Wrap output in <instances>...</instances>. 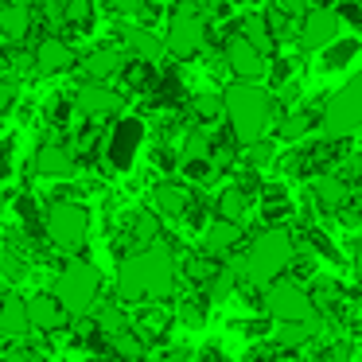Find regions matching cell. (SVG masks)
Returning a JSON list of instances; mask_svg holds the SVG:
<instances>
[{
    "label": "cell",
    "mask_w": 362,
    "mask_h": 362,
    "mask_svg": "<svg viewBox=\"0 0 362 362\" xmlns=\"http://www.w3.org/2000/svg\"><path fill=\"white\" fill-rule=\"evenodd\" d=\"M175 288V257L168 245H144V250L121 257L117 269V300L121 304H156Z\"/></svg>",
    "instance_id": "1"
},
{
    "label": "cell",
    "mask_w": 362,
    "mask_h": 362,
    "mask_svg": "<svg viewBox=\"0 0 362 362\" xmlns=\"http://www.w3.org/2000/svg\"><path fill=\"white\" fill-rule=\"evenodd\" d=\"M222 110H226L230 133H234L238 144H257L261 136H265L269 121H273V98L261 86L234 82V86L222 94Z\"/></svg>",
    "instance_id": "2"
},
{
    "label": "cell",
    "mask_w": 362,
    "mask_h": 362,
    "mask_svg": "<svg viewBox=\"0 0 362 362\" xmlns=\"http://www.w3.org/2000/svg\"><path fill=\"white\" fill-rule=\"evenodd\" d=\"M292 257H296L292 238L284 234V230H265V234H257L250 242V250H245L242 273H245V281L269 288L273 281H281V273L292 265Z\"/></svg>",
    "instance_id": "3"
},
{
    "label": "cell",
    "mask_w": 362,
    "mask_h": 362,
    "mask_svg": "<svg viewBox=\"0 0 362 362\" xmlns=\"http://www.w3.org/2000/svg\"><path fill=\"white\" fill-rule=\"evenodd\" d=\"M51 292L59 296V304L66 308L71 320H78V315H94L98 296H102V269L90 265V261H71V265L55 276V288Z\"/></svg>",
    "instance_id": "4"
},
{
    "label": "cell",
    "mask_w": 362,
    "mask_h": 362,
    "mask_svg": "<svg viewBox=\"0 0 362 362\" xmlns=\"http://www.w3.org/2000/svg\"><path fill=\"white\" fill-rule=\"evenodd\" d=\"M43 234L59 253H78L90 238V211L78 199H59L47 214H43Z\"/></svg>",
    "instance_id": "5"
},
{
    "label": "cell",
    "mask_w": 362,
    "mask_h": 362,
    "mask_svg": "<svg viewBox=\"0 0 362 362\" xmlns=\"http://www.w3.org/2000/svg\"><path fill=\"white\" fill-rule=\"evenodd\" d=\"M203 43H206V20H203V12H199L191 0L175 4L172 20H168L164 51L172 59H195L199 51H203Z\"/></svg>",
    "instance_id": "6"
},
{
    "label": "cell",
    "mask_w": 362,
    "mask_h": 362,
    "mask_svg": "<svg viewBox=\"0 0 362 362\" xmlns=\"http://www.w3.org/2000/svg\"><path fill=\"white\" fill-rule=\"evenodd\" d=\"M265 312L281 323H312L315 320V300L308 296V288H300L296 281H273L265 288Z\"/></svg>",
    "instance_id": "7"
},
{
    "label": "cell",
    "mask_w": 362,
    "mask_h": 362,
    "mask_svg": "<svg viewBox=\"0 0 362 362\" xmlns=\"http://www.w3.org/2000/svg\"><path fill=\"white\" fill-rule=\"evenodd\" d=\"M362 129V74H354L343 90L323 110V133L327 136H351Z\"/></svg>",
    "instance_id": "8"
},
{
    "label": "cell",
    "mask_w": 362,
    "mask_h": 362,
    "mask_svg": "<svg viewBox=\"0 0 362 362\" xmlns=\"http://www.w3.org/2000/svg\"><path fill=\"white\" fill-rule=\"evenodd\" d=\"M144 144V125L136 117H117L113 121V129L105 133V164L113 168V172H129L136 160V152H141Z\"/></svg>",
    "instance_id": "9"
},
{
    "label": "cell",
    "mask_w": 362,
    "mask_h": 362,
    "mask_svg": "<svg viewBox=\"0 0 362 362\" xmlns=\"http://www.w3.org/2000/svg\"><path fill=\"white\" fill-rule=\"evenodd\" d=\"M121 105H125V94H117V90H110L105 82H82L78 94H74V110L82 113V121H110L121 113Z\"/></svg>",
    "instance_id": "10"
},
{
    "label": "cell",
    "mask_w": 362,
    "mask_h": 362,
    "mask_svg": "<svg viewBox=\"0 0 362 362\" xmlns=\"http://www.w3.org/2000/svg\"><path fill=\"white\" fill-rule=\"evenodd\" d=\"M74 168H78V156L66 141H43L32 156V172L43 180H71Z\"/></svg>",
    "instance_id": "11"
},
{
    "label": "cell",
    "mask_w": 362,
    "mask_h": 362,
    "mask_svg": "<svg viewBox=\"0 0 362 362\" xmlns=\"http://www.w3.org/2000/svg\"><path fill=\"white\" fill-rule=\"evenodd\" d=\"M32 66L40 74H66L74 66V47L66 35H43L32 51Z\"/></svg>",
    "instance_id": "12"
},
{
    "label": "cell",
    "mask_w": 362,
    "mask_h": 362,
    "mask_svg": "<svg viewBox=\"0 0 362 362\" xmlns=\"http://www.w3.org/2000/svg\"><path fill=\"white\" fill-rule=\"evenodd\" d=\"M28 320H32V327L40 335H59L71 323V315L59 304L55 292H35V296H28Z\"/></svg>",
    "instance_id": "13"
},
{
    "label": "cell",
    "mask_w": 362,
    "mask_h": 362,
    "mask_svg": "<svg viewBox=\"0 0 362 362\" xmlns=\"http://www.w3.org/2000/svg\"><path fill=\"white\" fill-rule=\"evenodd\" d=\"M32 28H35L32 4H20V0H4L0 4V43L4 47H20L32 35Z\"/></svg>",
    "instance_id": "14"
},
{
    "label": "cell",
    "mask_w": 362,
    "mask_h": 362,
    "mask_svg": "<svg viewBox=\"0 0 362 362\" xmlns=\"http://www.w3.org/2000/svg\"><path fill=\"white\" fill-rule=\"evenodd\" d=\"M335 32H339V16L331 8H312L300 24V47L304 51H323L335 43Z\"/></svg>",
    "instance_id": "15"
},
{
    "label": "cell",
    "mask_w": 362,
    "mask_h": 362,
    "mask_svg": "<svg viewBox=\"0 0 362 362\" xmlns=\"http://www.w3.org/2000/svg\"><path fill=\"white\" fill-rule=\"evenodd\" d=\"M226 66L242 82H253V78H261V74H265V55H261L253 43H245L242 35H230V43H226Z\"/></svg>",
    "instance_id": "16"
},
{
    "label": "cell",
    "mask_w": 362,
    "mask_h": 362,
    "mask_svg": "<svg viewBox=\"0 0 362 362\" xmlns=\"http://www.w3.org/2000/svg\"><path fill=\"white\" fill-rule=\"evenodd\" d=\"M121 66H125V51L113 47V43H98V47H90L86 59H82L86 82H105V78H113V74H121Z\"/></svg>",
    "instance_id": "17"
},
{
    "label": "cell",
    "mask_w": 362,
    "mask_h": 362,
    "mask_svg": "<svg viewBox=\"0 0 362 362\" xmlns=\"http://www.w3.org/2000/svg\"><path fill=\"white\" fill-rule=\"evenodd\" d=\"M191 191L187 183H156V191H152V214H160V218H183V214L191 211Z\"/></svg>",
    "instance_id": "18"
},
{
    "label": "cell",
    "mask_w": 362,
    "mask_h": 362,
    "mask_svg": "<svg viewBox=\"0 0 362 362\" xmlns=\"http://www.w3.org/2000/svg\"><path fill=\"white\" fill-rule=\"evenodd\" d=\"M32 331V320H28V300L8 292V296H0V335L20 343V339Z\"/></svg>",
    "instance_id": "19"
},
{
    "label": "cell",
    "mask_w": 362,
    "mask_h": 362,
    "mask_svg": "<svg viewBox=\"0 0 362 362\" xmlns=\"http://www.w3.org/2000/svg\"><path fill=\"white\" fill-rule=\"evenodd\" d=\"M94 327H98V335L110 343V339H117V335H125L133 323H129V312H125V304L121 300H110V304H98L94 308Z\"/></svg>",
    "instance_id": "20"
},
{
    "label": "cell",
    "mask_w": 362,
    "mask_h": 362,
    "mask_svg": "<svg viewBox=\"0 0 362 362\" xmlns=\"http://www.w3.org/2000/svg\"><path fill=\"white\" fill-rule=\"evenodd\" d=\"M238 238H242V226L218 218L214 226H206V234H203V253L206 257H222V253H230L238 245Z\"/></svg>",
    "instance_id": "21"
},
{
    "label": "cell",
    "mask_w": 362,
    "mask_h": 362,
    "mask_svg": "<svg viewBox=\"0 0 362 362\" xmlns=\"http://www.w3.org/2000/svg\"><path fill=\"white\" fill-rule=\"evenodd\" d=\"M125 47L133 51V59H144V63H156L164 55V40L152 35L148 28H129L125 32Z\"/></svg>",
    "instance_id": "22"
},
{
    "label": "cell",
    "mask_w": 362,
    "mask_h": 362,
    "mask_svg": "<svg viewBox=\"0 0 362 362\" xmlns=\"http://www.w3.org/2000/svg\"><path fill=\"white\" fill-rule=\"evenodd\" d=\"M121 82H125L133 94H144V90L156 86V63H144V59H129L125 66H121Z\"/></svg>",
    "instance_id": "23"
},
{
    "label": "cell",
    "mask_w": 362,
    "mask_h": 362,
    "mask_svg": "<svg viewBox=\"0 0 362 362\" xmlns=\"http://www.w3.org/2000/svg\"><path fill=\"white\" fill-rule=\"evenodd\" d=\"M245 211H250V191L245 187H226L218 195V218L222 222H238V226H242Z\"/></svg>",
    "instance_id": "24"
},
{
    "label": "cell",
    "mask_w": 362,
    "mask_h": 362,
    "mask_svg": "<svg viewBox=\"0 0 362 362\" xmlns=\"http://www.w3.org/2000/svg\"><path fill=\"white\" fill-rule=\"evenodd\" d=\"M63 28L66 32H90V20H94V0H63Z\"/></svg>",
    "instance_id": "25"
},
{
    "label": "cell",
    "mask_w": 362,
    "mask_h": 362,
    "mask_svg": "<svg viewBox=\"0 0 362 362\" xmlns=\"http://www.w3.org/2000/svg\"><path fill=\"white\" fill-rule=\"evenodd\" d=\"M242 35L245 43H253V47L261 51V55H265V51H273V32H269V20L265 16H245L242 20Z\"/></svg>",
    "instance_id": "26"
},
{
    "label": "cell",
    "mask_w": 362,
    "mask_h": 362,
    "mask_svg": "<svg viewBox=\"0 0 362 362\" xmlns=\"http://www.w3.org/2000/svg\"><path fill=\"white\" fill-rule=\"evenodd\" d=\"M110 346H113V358H121V362H144V339L136 335L133 327L125 331V335H117V339H110Z\"/></svg>",
    "instance_id": "27"
},
{
    "label": "cell",
    "mask_w": 362,
    "mask_h": 362,
    "mask_svg": "<svg viewBox=\"0 0 362 362\" xmlns=\"http://www.w3.org/2000/svg\"><path fill=\"white\" fill-rule=\"evenodd\" d=\"M12 211H16L20 230H24V234H40V230H43V214H40V203H35V195H20Z\"/></svg>",
    "instance_id": "28"
},
{
    "label": "cell",
    "mask_w": 362,
    "mask_h": 362,
    "mask_svg": "<svg viewBox=\"0 0 362 362\" xmlns=\"http://www.w3.org/2000/svg\"><path fill=\"white\" fill-rule=\"evenodd\" d=\"M0 276L8 284H20L28 276V257H24V250H4L0 253Z\"/></svg>",
    "instance_id": "29"
},
{
    "label": "cell",
    "mask_w": 362,
    "mask_h": 362,
    "mask_svg": "<svg viewBox=\"0 0 362 362\" xmlns=\"http://www.w3.org/2000/svg\"><path fill=\"white\" fill-rule=\"evenodd\" d=\"M191 113H195L199 121H218V117H226V110H222V94H195L191 98Z\"/></svg>",
    "instance_id": "30"
},
{
    "label": "cell",
    "mask_w": 362,
    "mask_h": 362,
    "mask_svg": "<svg viewBox=\"0 0 362 362\" xmlns=\"http://www.w3.org/2000/svg\"><path fill=\"white\" fill-rule=\"evenodd\" d=\"M312 331H315V320L312 323H281V327H276V343L281 346H300V343L312 339Z\"/></svg>",
    "instance_id": "31"
},
{
    "label": "cell",
    "mask_w": 362,
    "mask_h": 362,
    "mask_svg": "<svg viewBox=\"0 0 362 362\" xmlns=\"http://www.w3.org/2000/svg\"><path fill=\"white\" fill-rule=\"evenodd\" d=\"M354 51H358V43H351V40L331 43V51L323 55V71H339L343 63H351V59H354Z\"/></svg>",
    "instance_id": "32"
},
{
    "label": "cell",
    "mask_w": 362,
    "mask_h": 362,
    "mask_svg": "<svg viewBox=\"0 0 362 362\" xmlns=\"http://www.w3.org/2000/svg\"><path fill=\"white\" fill-rule=\"evenodd\" d=\"M16 98H20V78H12V74H0V121L12 113Z\"/></svg>",
    "instance_id": "33"
},
{
    "label": "cell",
    "mask_w": 362,
    "mask_h": 362,
    "mask_svg": "<svg viewBox=\"0 0 362 362\" xmlns=\"http://www.w3.org/2000/svg\"><path fill=\"white\" fill-rule=\"evenodd\" d=\"M315 191H320V199H323V203H327V206H339V203H343V199H346L343 183H339V180H331V175H323V180L315 183Z\"/></svg>",
    "instance_id": "34"
},
{
    "label": "cell",
    "mask_w": 362,
    "mask_h": 362,
    "mask_svg": "<svg viewBox=\"0 0 362 362\" xmlns=\"http://www.w3.org/2000/svg\"><path fill=\"white\" fill-rule=\"evenodd\" d=\"M183 175H187L191 183H211L214 168H211V160H183Z\"/></svg>",
    "instance_id": "35"
},
{
    "label": "cell",
    "mask_w": 362,
    "mask_h": 362,
    "mask_svg": "<svg viewBox=\"0 0 362 362\" xmlns=\"http://www.w3.org/2000/svg\"><path fill=\"white\" fill-rule=\"evenodd\" d=\"M66 117H71V102H66V98H51V105H47V121L63 129V125H66Z\"/></svg>",
    "instance_id": "36"
},
{
    "label": "cell",
    "mask_w": 362,
    "mask_h": 362,
    "mask_svg": "<svg viewBox=\"0 0 362 362\" xmlns=\"http://www.w3.org/2000/svg\"><path fill=\"white\" fill-rule=\"evenodd\" d=\"M304 129H308V117L304 113H292V117L281 125V136L284 141H296V136H304Z\"/></svg>",
    "instance_id": "37"
},
{
    "label": "cell",
    "mask_w": 362,
    "mask_h": 362,
    "mask_svg": "<svg viewBox=\"0 0 362 362\" xmlns=\"http://www.w3.org/2000/svg\"><path fill=\"white\" fill-rule=\"evenodd\" d=\"M0 362H43L40 358V354H35V351H28V346H8V351H4V354H0Z\"/></svg>",
    "instance_id": "38"
},
{
    "label": "cell",
    "mask_w": 362,
    "mask_h": 362,
    "mask_svg": "<svg viewBox=\"0 0 362 362\" xmlns=\"http://www.w3.org/2000/svg\"><path fill=\"white\" fill-rule=\"evenodd\" d=\"M346 358H351V343H335L320 354V362H346Z\"/></svg>",
    "instance_id": "39"
},
{
    "label": "cell",
    "mask_w": 362,
    "mask_h": 362,
    "mask_svg": "<svg viewBox=\"0 0 362 362\" xmlns=\"http://www.w3.org/2000/svg\"><path fill=\"white\" fill-rule=\"evenodd\" d=\"M110 12H133V8H141V0H102Z\"/></svg>",
    "instance_id": "40"
},
{
    "label": "cell",
    "mask_w": 362,
    "mask_h": 362,
    "mask_svg": "<svg viewBox=\"0 0 362 362\" xmlns=\"http://www.w3.org/2000/svg\"><path fill=\"white\" fill-rule=\"evenodd\" d=\"M199 362H226V354L218 346H206V351H199Z\"/></svg>",
    "instance_id": "41"
},
{
    "label": "cell",
    "mask_w": 362,
    "mask_h": 362,
    "mask_svg": "<svg viewBox=\"0 0 362 362\" xmlns=\"http://www.w3.org/2000/svg\"><path fill=\"white\" fill-rule=\"evenodd\" d=\"M86 362H121V358H113V354H90Z\"/></svg>",
    "instance_id": "42"
},
{
    "label": "cell",
    "mask_w": 362,
    "mask_h": 362,
    "mask_svg": "<svg viewBox=\"0 0 362 362\" xmlns=\"http://www.w3.org/2000/svg\"><path fill=\"white\" fill-rule=\"evenodd\" d=\"M0 4H4V0H0Z\"/></svg>",
    "instance_id": "43"
},
{
    "label": "cell",
    "mask_w": 362,
    "mask_h": 362,
    "mask_svg": "<svg viewBox=\"0 0 362 362\" xmlns=\"http://www.w3.org/2000/svg\"><path fill=\"white\" fill-rule=\"evenodd\" d=\"M358 4H362V0H358Z\"/></svg>",
    "instance_id": "44"
}]
</instances>
